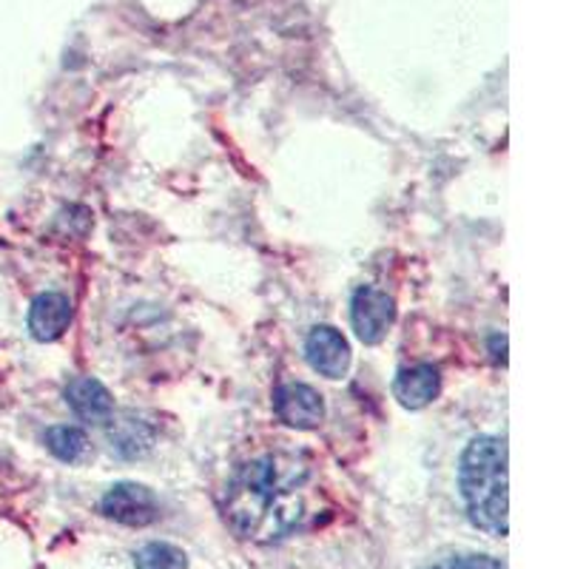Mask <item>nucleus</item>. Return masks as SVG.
Returning <instances> with one entry per match:
<instances>
[{"label":"nucleus","mask_w":569,"mask_h":569,"mask_svg":"<svg viewBox=\"0 0 569 569\" xmlns=\"http://www.w3.org/2000/svg\"><path fill=\"white\" fill-rule=\"evenodd\" d=\"M396 399L410 410L427 408L436 396L441 393V373L433 365H416V368L401 370L393 382Z\"/></svg>","instance_id":"nucleus-9"},{"label":"nucleus","mask_w":569,"mask_h":569,"mask_svg":"<svg viewBox=\"0 0 569 569\" xmlns=\"http://www.w3.org/2000/svg\"><path fill=\"white\" fill-rule=\"evenodd\" d=\"M71 322V299L66 293H40L29 311V330L38 342H54L66 333Z\"/></svg>","instance_id":"nucleus-7"},{"label":"nucleus","mask_w":569,"mask_h":569,"mask_svg":"<svg viewBox=\"0 0 569 569\" xmlns=\"http://www.w3.org/2000/svg\"><path fill=\"white\" fill-rule=\"evenodd\" d=\"M109 439L117 453L134 459V456H142L149 450L151 441H154V430L134 416H120L117 421H111Z\"/></svg>","instance_id":"nucleus-10"},{"label":"nucleus","mask_w":569,"mask_h":569,"mask_svg":"<svg viewBox=\"0 0 569 569\" xmlns=\"http://www.w3.org/2000/svg\"><path fill=\"white\" fill-rule=\"evenodd\" d=\"M305 356L317 373L328 379H342L350 368V345L337 328L319 325L305 339Z\"/></svg>","instance_id":"nucleus-6"},{"label":"nucleus","mask_w":569,"mask_h":569,"mask_svg":"<svg viewBox=\"0 0 569 569\" xmlns=\"http://www.w3.org/2000/svg\"><path fill=\"white\" fill-rule=\"evenodd\" d=\"M433 569H507V567L490 556H459V558H447V561H441L439 567Z\"/></svg>","instance_id":"nucleus-13"},{"label":"nucleus","mask_w":569,"mask_h":569,"mask_svg":"<svg viewBox=\"0 0 569 569\" xmlns=\"http://www.w3.org/2000/svg\"><path fill=\"white\" fill-rule=\"evenodd\" d=\"M322 510L317 465L302 453H266L237 467L222 496V512L246 541L271 543L308 527Z\"/></svg>","instance_id":"nucleus-1"},{"label":"nucleus","mask_w":569,"mask_h":569,"mask_svg":"<svg viewBox=\"0 0 569 569\" xmlns=\"http://www.w3.org/2000/svg\"><path fill=\"white\" fill-rule=\"evenodd\" d=\"M396 319V302L385 291L376 288H359L350 302V322H353L356 337L365 345H379L388 337L390 325Z\"/></svg>","instance_id":"nucleus-4"},{"label":"nucleus","mask_w":569,"mask_h":569,"mask_svg":"<svg viewBox=\"0 0 569 569\" xmlns=\"http://www.w3.org/2000/svg\"><path fill=\"white\" fill-rule=\"evenodd\" d=\"M100 510H103L106 518L117 521V525L126 527H146L154 525L160 518V501H157L154 492L142 485H131V481H123V485H114L100 501Z\"/></svg>","instance_id":"nucleus-3"},{"label":"nucleus","mask_w":569,"mask_h":569,"mask_svg":"<svg viewBox=\"0 0 569 569\" xmlns=\"http://www.w3.org/2000/svg\"><path fill=\"white\" fill-rule=\"evenodd\" d=\"M66 405L83 421H109L114 413V399L103 382L91 376H78L66 385Z\"/></svg>","instance_id":"nucleus-8"},{"label":"nucleus","mask_w":569,"mask_h":569,"mask_svg":"<svg viewBox=\"0 0 569 569\" xmlns=\"http://www.w3.org/2000/svg\"><path fill=\"white\" fill-rule=\"evenodd\" d=\"M459 485L472 525L507 536V441L479 436L461 453Z\"/></svg>","instance_id":"nucleus-2"},{"label":"nucleus","mask_w":569,"mask_h":569,"mask_svg":"<svg viewBox=\"0 0 569 569\" xmlns=\"http://www.w3.org/2000/svg\"><path fill=\"white\" fill-rule=\"evenodd\" d=\"M134 563L137 569H186L188 567L186 552H182L180 547H174V543H162V541L146 543V547L137 552Z\"/></svg>","instance_id":"nucleus-12"},{"label":"nucleus","mask_w":569,"mask_h":569,"mask_svg":"<svg viewBox=\"0 0 569 569\" xmlns=\"http://www.w3.org/2000/svg\"><path fill=\"white\" fill-rule=\"evenodd\" d=\"M273 410H277L279 419L288 427H297V430H313V427L322 425L325 419V401L311 385H282V388L273 393Z\"/></svg>","instance_id":"nucleus-5"},{"label":"nucleus","mask_w":569,"mask_h":569,"mask_svg":"<svg viewBox=\"0 0 569 569\" xmlns=\"http://www.w3.org/2000/svg\"><path fill=\"white\" fill-rule=\"evenodd\" d=\"M46 447L52 450V456H58L66 465H74L86 456L89 450V439L80 427L74 425H54L46 430Z\"/></svg>","instance_id":"nucleus-11"}]
</instances>
